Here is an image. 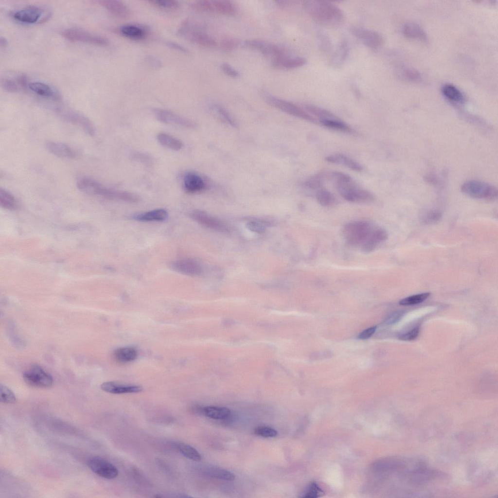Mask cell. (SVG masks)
Instances as JSON below:
<instances>
[{
  "mask_svg": "<svg viewBox=\"0 0 498 498\" xmlns=\"http://www.w3.org/2000/svg\"><path fill=\"white\" fill-rule=\"evenodd\" d=\"M154 113L157 119L163 123L176 124L188 128L196 127V124L193 121L170 111L156 108L154 110Z\"/></svg>",
  "mask_w": 498,
  "mask_h": 498,
  "instance_id": "obj_13",
  "label": "cell"
},
{
  "mask_svg": "<svg viewBox=\"0 0 498 498\" xmlns=\"http://www.w3.org/2000/svg\"><path fill=\"white\" fill-rule=\"evenodd\" d=\"M44 9L39 6L30 5L13 12L11 15L13 18L20 23L33 24L43 22L41 18Z\"/></svg>",
  "mask_w": 498,
  "mask_h": 498,
  "instance_id": "obj_11",
  "label": "cell"
},
{
  "mask_svg": "<svg viewBox=\"0 0 498 498\" xmlns=\"http://www.w3.org/2000/svg\"><path fill=\"white\" fill-rule=\"evenodd\" d=\"M101 389L112 394L138 393L142 390V388L139 385L122 384L115 381L104 382L101 385Z\"/></svg>",
  "mask_w": 498,
  "mask_h": 498,
  "instance_id": "obj_16",
  "label": "cell"
},
{
  "mask_svg": "<svg viewBox=\"0 0 498 498\" xmlns=\"http://www.w3.org/2000/svg\"><path fill=\"white\" fill-rule=\"evenodd\" d=\"M177 450L186 458L196 462L201 460V457L198 451L191 445L182 443H176L174 444Z\"/></svg>",
  "mask_w": 498,
  "mask_h": 498,
  "instance_id": "obj_34",
  "label": "cell"
},
{
  "mask_svg": "<svg viewBox=\"0 0 498 498\" xmlns=\"http://www.w3.org/2000/svg\"><path fill=\"white\" fill-rule=\"evenodd\" d=\"M388 237V233L384 229L374 228L370 236L361 246L362 251L364 253L373 251L380 244L386 240Z\"/></svg>",
  "mask_w": 498,
  "mask_h": 498,
  "instance_id": "obj_15",
  "label": "cell"
},
{
  "mask_svg": "<svg viewBox=\"0 0 498 498\" xmlns=\"http://www.w3.org/2000/svg\"><path fill=\"white\" fill-rule=\"evenodd\" d=\"M45 146L50 153L59 158L73 159L76 156L75 151L64 143L49 141L46 142Z\"/></svg>",
  "mask_w": 498,
  "mask_h": 498,
  "instance_id": "obj_18",
  "label": "cell"
},
{
  "mask_svg": "<svg viewBox=\"0 0 498 498\" xmlns=\"http://www.w3.org/2000/svg\"><path fill=\"white\" fill-rule=\"evenodd\" d=\"M0 401L6 404H13L17 401L16 397L14 392L8 387L0 384Z\"/></svg>",
  "mask_w": 498,
  "mask_h": 498,
  "instance_id": "obj_44",
  "label": "cell"
},
{
  "mask_svg": "<svg viewBox=\"0 0 498 498\" xmlns=\"http://www.w3.org/2000/svg\"><path fill=\"white\" fill-rule=\"evenodd\" d=\"M221 68L224 72L229 76L236 78L239 75V72L227 63H222Z\"/></svg>",
  "mask_w": 498,
  "mask_h": 498,
  "instance_id": "obj_55",
  "label": "cell"
},
{
  "mask_svg": "<svg viewBox=\"0 0 498 498\" xmlns=\"http://www.w3.org/2000/svg\"><path fill=\"white\" fill-rule=\"evenodd\" d=\"M185 33L189 40L200 45L208 47L217 45L216 41L213 37L203 32L190 29L185 30Z\"/></svg>",
  "mask_w": 498,
  "mask_h": 498,
  "instance_id": "obj_22",
  "label": "cell"
},
{
  "mask_svg": "<svg viewBox=\"0 0 498 498\" xmlns=\"http://www.w3.org/2000/svg\"><path fill=\"white\" fill-rule=\"evenodd\" d=\"M183 186L185 191L190 193L201 192L206 188V183L202 178L194 172L185 174L183 178Z\"/></svg>",
  "mask_w": 498,
  "mask_h": 498,
  "instance_id": "obj_19",
  "label": "cell"
},
{
  "mask_svg": "<svg viewBox=\"0 0 498 498\" xmlns=\"http://www.w3.org/2000/svg\"><path fill=\"white\" fill-rule=\"evenodd\" d=\"M25 382L33 387L48 388L53 383L51 375L37 364L32 365L23 374Z\"/></svg>",
  "mask_w": 498,
  "mask_h": 498,
  "instance_id": "obj_6",
  "label": "cell"
},
{
  "mask_svg": "<svg viewBox=\"0 0 498 498\" xmlns=\"http://www.w3.org/2000/svg\"><path fill=\"white\" fill-rule=\"evenodd\" d=\"M241 43L238 39L233 37H226L220 42L221 49L225 51L234 50Z\"/></svg>",
  "mask_w": 498,
  "mask_h": 498,
  "instance_id": "obj_49",
  "label": "cell"
},
{
  "mask_svg": "<svg viewBox=\"0 0 498 498\" xmlns=\"http://www.w3.org/2000/svg\"><path fill=\"white\" fill-rule=\"evenodd\" d=\"M213 12H215L224 15H233L236 13L235 5L230 1L226 0H212Z\"/></svg>",
  "mask_w": 498,
  "mask_h": 498,
  "instance_id": "obj_33",
  "label": "cell"
},
{
  "mask_svg": "<svg viewBox=\"0 0 498 498\" xmlns=\"http://www.w3.org/2000/svg\"><path fill=\"white\" fill-rule=\"evenodd\" d=\"M157 139L161 145L172 150H179L183 146L180 141L166 133L159 134Z\"/></svg>",
  "mask_w": 498,
  "mask_h": 498,
  "instance_id": "obj_36",
  "label": "cell"
},
{
  "mask_svg": "<svg viewBox=\"0 0 498 498\" xmlns=\"http://www.w3.org/2000/svg\"><path fill=\"white\" fill-rule=\"evenodd\" d=\"M304 9L315 21L328 27H338L343 22L344 15L341 9L332 2L323 0H306Z\"/></svg>",
  "mask_w": 498,
  "mask_h": 498,
  "instance_id": "obj_1",
  "label": "cell"
},
{
  "mask_svg": "<svg viewBox=\"0 0 498 498\" xmlns=\"http://www.w3.org/2000/svg\"><path fill=\"white\" fill-rule=\"evenodd\" d=\"M419 327L418 326L413 327L409 330L402 333L399 336V339L402 340H412L414 339L418 335Z\"/></svg>",
  "mask_w": 498,
  "mask_h": 498,
  "instance_id": "obj_52",
  "label": "cell"
},
{
  "mask_svg": "<svg viewBox=\"0 0 498 498\" xmlns=\"http://www.w3.org/2000/svg\"><path fill=\"white\" fill-rule=\"evenodd\" d=\"M1 85L3 89L9 92H16L18 90L16 83L9 79H4L1 82Z\"/></svg>",
  "mask_w": 498,
  "mask_h": 498,
  "instance_id": "obj_54",
  "label": "cell"
},
{
  "mask_svg": "<svg viewBox=\"0 0 498 498\" xmlns=\"http://www.w3.org/2000/svg\"><path fill=\"white\" fill-rule=\"evenodd\" d=\"M203 412L206 416L213 419H225L231 414L228 408L216 406L206 407L203 408Z\"/></svg>",
  "mask_w": 498,
  "mask_h": 498,
  "instance_id": "obj_32",
  "label": "cell"
},
{
  "mask_svg": "<svg viewBox=\"0 0 498 498\" xmlns=\"http://www.w3.org/2000/svg\"><path fill=\"white\" fill-rule=\"evenodd\" d=\"M325 160L330 163L342 165L355 171H361L362 166L352 159L342 154H334L325 158Z\"/></svg>",
  "mask_w": 498,
  "mask_h": 498,
  "instance_id": "obj_23",
  "label": "cell"
},
{
  "mask_svg": "<svg viewBox=\"0 0 498 498\" xmlns=\"http://www.w3.org/2000/svg\"><path fill=\"white\" fill-rule=\"evenodd\" d=\"M28 87L34 93L41 96L54 100L59 98L53 89L45 83L38 81L30 82L28 84Z\"/></svg>",
  "mask_w": 498,
  "mask_h": 498,
  "instance_id": "obj_25",
  "label": "cell"
},
{
  "mask_svg": "<svg viewBox=\"0 0 498 498\" xmlns=\"http://www.w3.org/2000/svg\"><path fill=\"white\" fill-rule=\"evenodd\" d=\"M168 216V212L165 210L158 209L135 215L132 218L141 222H160L164 221Z\"/></svg>",
  "mask_w": 498,
  "mask_h": 498,
  "instance_id": "obj_24",
  "label": "cell"
},
{
  "mask_svg": "<svg viewBox=\"0 0 498 498\" xmlns=\"http://www.w3.org/2000/svg\"><path fill=\"white\" fill-rule=\"evenodd\" d=\"M323 175L318 174L308 178L303 183V186L310 189H318L321 188L323 181Z\"/></svg>",
  "mask_w": 498,
  "mask_h": 498,
  "instance_id": "obj_45",
  "label": "cell"
},
{
  "mask_svg": "<svg viewBox=\"0 0 498 498\" xmlns=\"http://www.w3.org/2000/svg\"><path fill=\"white\" fill-rule=\"evenodd\" d=\"M119 33L127 38L135 40L142 39L146 34L143 28L134 25H127L120 27Z\"/></svg>",
  "mask_w": 498,
  "mask_h": 498,
  "instance_id": "obj_31",
  "label": "cell"
},
{
  "mask_svg": "<svg viewBox=\"0 0 498 498\" xmlns=\"http://www.w3.org/2000/svg\"><path fill=\"white\" fill-rule=\"evenodd\" d=\"M18 81L20 83L22 86H26L27 84V81L26 78L22 75L18 77Z\"/></svg>",
  "mask_w": 498,
  "mask_h": 498,
  "instance_id": "obj_58",
  "label": "cell"
},
{
  "mask_svg": "<svg viewBox=\"0 0 498 498\" xmlns=\"http://www.w3.org/2000/svg\"><path fill=\"white\" fill-rule=\"evenodd\" d=\"M441 92L445 98L453 103H461L464 101L462 92L452 84H444L441 87Z\"/></svg>",
  "mask_w": 498,
  "mask_h": 498,
  "instance_id": "obj_28",
  "label": "cell"
},
{
  "mask_svg": "<svg viewBox=\"0 0 498 498\" xmlns=\"http://www.w3.org/2000/svg\"><path fill=\"white\" fill-rule=\"evenodd\" d=\"M195 221L210 229L221 232H227L228 227L221 221L200 210H195L190 213Z\"/></svg>",
  "mask_w": 498,
  "mask_h": 498,
  "instance_id": "obj_12",
  "label": "cell"
},
{
  "mask_svg": "<svg viewBox=\"0 0 498 498\" xmlns=\"http://www.w3.org/2000/svg\"><path fill=\"white\" fill-rule=\"evenodd\" d=\"M318 35L319 42L321 49L324 51L329 50L331 48V42L329 36L322 32L319 33Z\"/></svg>",
  "mask_w": 498,
  "mask_h": 498,
  "instance_id": "obj_53",
  "label": "cell"
},
{
  "mask_svg": "<svg viewBox=\"0 0 498 498\" xmlns=\"http://www.w3.org/2000/svg\"><path fill=\"white\" fill-rule=\"evenodd\" d=\"M324 494L321 489L315 482L310 483L305 490L302 497L317 498Z\"/></svg>",
  "mask_w": 498,
  "mask_h": 498,
  "instance_id": "obj_47",
  "label": "cell"
},
{
  "mask_svg": "<svg viewBox=\"0 0 498 498\" xmlns=\"http://www.w3.org/2000/svg\"><path fill=\"white\" fill-rule=\"evenodd\" d=\"M0 205L1 207L6 209H14L17 206V201L10 193L5 189L0 188Z\"/></svg>",
  "mask_w": 498,
  "mask_h": 498,
  "instance_id": "obj_41",
  "label": "cell"
},
{
  "mask_svg": "<svg viewBox=\"0 0 498 498\" xmlns=\"http://www.w3.org/2000/svg\"><path fill=\"white\" fill-rule=\"evenodd\" d=\"M7 44V40L2 36L0 38V44L1 47H5Z\"/></svg>",
  "mask_w": 498,
  "mask_h": 498,
  "instance_id": "obj_59",
  "label": "cell"
},
{
  "mask_svg": "<svg viewBox=\"0 0 498 498\" xmlns=\"http://www.w3.org/2000/svg\"><path fill=\"white\" fill-rule=\"evenodd\" d=\"M402 32L406 37L426 42L428 39L427 33L418 23L409 21L406 22L402 26Z\"/></svg>",
  "mask_w": 498,
  "mask_h": 498,
  "instance_id": "obj_20",
  "label": "cell"
},
{
  "mask_svg": "<svg viewBox=\"0 0 498 498\" xmlns=\"http://www.w3.org/2000/svg\"><path fill=\"white\" fill-rule=\"evenodd\" d=\"M206 471L208 475L225 480L232 481L235 478L234 475L231 472L220 468H210Z\"/></svg>",
  "mask_w": 498,
  "mask_h": 498,
  "instance_id": "obj_42",
  "label": "cell"
},
{
  "mask_svg": "<svg viewBox=\"0 0 498 498\" xmlns=\"http://www.w3.org/2000/svg\"><path fill=\"white\" fill-rule=\"evenodd\" d=\"M149 2L157 7L169 9H175L179 6L178 2L174 0H153Z\"/></svg>",
  "mask_w": 498,
  "mask_h": 498,
  "instance_id": "obj_50",
  "label": "cell"
},
{
  "mask_svg": "<svg viewBox=\"0 0 498 498\" xmlns=\"http://www.w3.org/2000/svg\"><path fill=\"white\" fill-rule=\"evenodd\" d=\"M408 479L410 483L419 484L431 480L440 476L439 472L429 469L418 468L409 472Z\"/></svg>",
  "mask_w": 498,
  "mask_h": 498,
  "instance_id": "obj_17",
  "label": "cell"
},
{
  "mask_svg": "<svg viewBox=\"0 0 498 498\" xmlns=\"http://www.w3.org/2000/svg\"><path fill=\"white\" fill-rule=\"evenodd\" d=\"M306 59L302 57H289V56L278 58L271 61L272 65L276 68L291 69L304 65Z\"/></svg>",
  "mask_w": 498,
  "mask_h": 498,
  "instance_id": "obj_26",
  "label": "cell"
},
{
  "mask_svg": "<svg viewBox=\"0 0 498 498\" xmlns=\"http://www.w3.org/2000/svg\"><path fill=\"white\" fill-rule=\"evenodd\" d=\"M442 213L439 210L432 209L427 210L423 213L420 216V219L423 224L426 225H431L435 224L442 218Z\"/></svg>",
  "mask_w": 498,
  "mask_h": 498,
  "instance_id": "obj_40",
  "label": "cell"
},
{
  "mask_svg": "<svg viewBox=\"0 0 498 498\" xmlns=\"http://www.w3.org/2000/svg\"><path fill=\"white\" fill-rule=\"evenodd\" d=\"M170 267L174 271L189 276L199 275L202 271L200 265L190 258H183L172 262Z\"/></svg>",
  "mask_w": 498,
  "mask_h": 498,
  "instance_id": "obj_14",
  "label": "cell"
},
{
  "mask_svg": "<svg viewBox=\"0 0 498 498\" xmlns=\"http://www.w3.org/2000/svg\"><path fill=\"white\" fill-rule=\"evenodd\" d=\"M265 99L269 104L289 115L312 123L317 122L315 118L303 109L291 102L269 94L266 95Z\"/></svg>",
  "mask_w": 498,
  "mask_h": 498,
  "instance_id": "obj_7",
  "label": "cell"
},
{
  "mask_svg": "<svg viewBox=\"0 0 498 498\" xmlns=\"http://www.w3.org/2000/svg\"><path fill=\"white\" fill-rule=\"evenodd\" d=\"M87 464L92 472L102 478L113 479L118 475V470L116 466L100 457L90 458Z\"/></svg>",
  "mask_w": 498,
  "mask_h": 498,
  "instance_id": "obj_10",
  "label": "cell"
},
{
  "mask_svg": "<svg viewBox=\"0 0 498 498\" xmlns=\"http://www.w3.org/2000/svg\"><path fill=\"white\" fill-rule=\"evenodd\" d=\"M76 186L83 193L101 196L109 199L118 200L129 203H136L140 200L139 196L135 194L107 187L94 179L87 177L78 178L76 181Z\"/></svg>",
  "mask_w": 498,
  "mask_h": 498,
  "instance_id": "obj_2",
  "label": "cell"
},
{
  "mask_svg": "<svg viewBox=\"0 0 498 498\" xmlns=\"http://www.w3.org/2000/svg\"><path fill=\"white\" fill-rule=\"evenodd\" d=\"M335 185L339 195L348 201L368 203L374 199L372 193L356 185L352 178L335 181Z\"/></svg>",
  "mask_w": 498,
  "mask_h": 498,
  "instance_id": "obj_4",
  "label": "cell"
},
{
  "mask_svg": "<svg viewBox=\"0 0 498 498\" xmlns=\"http://www.w3.org/2000/svg\"><path fill=\"white\" fill-rule=\"evenodd\" d=\"M113 356L117 361L125 363L135 360L137 358L138 353L133 347H124L115 350L113 353Z\"/></svg>",
  "mask_w": 498,
  "mask_h": 498,
  "instance_id": "obj_29",
  "label": "cell"
},
{
  "mask_svg": "<svg viewBox=\"0 0 498 498\" xmlns=\"http://www.w3.org/2000/svg\"><path fill=\"white\" fill-rule=\"evenodd\" d=\"M401 311H395L386 317L384 321V323L387 325L392 324L397 322L402 316Z\"/></svg>",
  "mask_w": 498,
  "mask_h": 498,
  "instance_id": "obj_56",
  "label": "cell"
},
{
  "mask_svg": "<svg viewBox=\"0 0 498 498\" xmlns=\"http://www.w3.org/2000/svg\"><path fill=\"white\" fill-rule=\"evenodd\" d=\"M319 122L324 126L334 130L347 132L352 131L348 125L338 118L319 120Z\"/></svg>",
  "mask_w": 498,
  "mask_h": 498,
  "instance_id": "obj_37",
  "label": "cell"
},
{
  "mask_svg": "<svg viewBox=\"0 0 498 498\" xmlns=\"http://www.w3.org/2000/svg\"><path fill=\"white\" fill-rule=\"evenodd\" d=\"M61 35L67 39L99 46H106L108 40L102 36L77 28H67L61 32Z\"/></svg>",
  "mask_w": 498,
  "mask_h": 498,
  "instance_id": "obj_8",
  "label": "cell"
},
{
  "mask_svg": "<svg viewBox=\"0 0 498 498\" xmlns=\"http://www.w3.org/2000/svg\"><path fill=\"white\" fill-rule=\"evenodd\" d=\"M430 295V293L425 292L410 296L400 300L399 303L401 305H414L424 302Z\"/></svg>",
  "mask_w": 498,
  "mask_h": 498,
  "instance_id": "obj_43",
  "label": "cell"
},
{
  "mask_svg": "<svg viewBox=\"0 0 498 498\" xmlns=\"http://www.w3.org/2000/svg\"><path fill=\"white\" fill-rule=\"evenodd\" d=\"M377 326H374L362 331L358 336L360 339L365 340L370 338L375 332Z\"/></svg>",
  "mask_w": 498,
  "mask_h": 498,
  "instance_id": "obj_57",
  "label": "cell"
},
{
  "mask_svg": "<svg viewBox=\"0 0 498 498\" xmlns=\"http://www.w3.org/2000/svg\"><path fill=\"white\" fill-rule=\"evenodd\" d=\"M212 111L220 119L225 123L234 126L235 123L228 112L222 107L218 105H214L212 107Z\"/></svg>",
  "mask_w": 498,
  "mask_h": 498,
  "instance_id": "obj_46",
  "label": "cell"
},
{
  "mask_svg": "<svg viewBox=\"0 0 498 498\" xmlns=\"http://www.w3.org/2000/svg\"><path fill=\"white\" fill-rule=\"evenodd\" d=\"M266 225V222L257 219L251 220L248 223V226L250 230L259 233L265 230Z\"/></svg>",
  "mask_w": 498,
  "mask_h": 498,
  "instance_id": "obj_51",
  "label": "cell"
},
{
  "mask_svg": "<svg viewBox=\"0 0 498 498\" xmlns=\"http://www.w3.org/2000/svg\"><path fill=\"white\" fill-rule=\"evenodd\" d=\"M254 433L258 436L265 438H271L276 437L278 432L274 428L267 426H258L254 430Z\"/></svg>",
  "mask_w": 498,
  "mask_h": 498,
  "instance_id": "obj_48",
  "label": "cell"
},
{
  "mask_svg": "<svg viewBox=\"0 0 498 498\" xmlns=\"http://www.w3.org/2000/svg\"><path fill=\"white\" fill-rule=\"evenodd\" d=\"M302 107L308 113L318 118L319 120L338 118L329 111L312 105L305 104Z\"/></svg>",
  "mask_w": 498,
  "mask_h": 498,
  "instance_id": "obj_35",
  "label": "cell"
},
{
  "mask_svg": "<svg viewBox=\"0 0 498 498\" xmlns=\"http://www.w3.org/2000/svg\"><path fill=\"white\" fill-rule=\"evenodd\" d=\"M396 73L402 79L411 82H418L421 80V73L416 69L406 65H401L396 69Z\"/></svg>",
  "mask_w": 498,
  "mask_h": 498,
  "instance_id": "obj_30",
  "label": "cell"
},
{
  "mask_svg": "<svg viewBox=\"0 0 498 498\" xmlns=\"http://www.w3.org/2000/svg\"><path fill=\"white\" fill-rule=\"evenodd\" d=\"M113 15L121 18L127 17L129 10L122 1L117 0H102L98 1Z\"/></svg>",
  "mask_w": 498,
  "mask_h": 498,
  "instance_id": "obj_21",
  "label": "cell"
},
{
  "mask_svg": "<svg viewBox=\"0 0 498 498\" xmlns=\"http://www.w3.org/2000/svg\"><path fill=\"white\" fill-rule=\"evenodd\" d=\"M65 117L70 122H72L82 128L87 133L93 135L95 129L92 124L84 116L74 112L65 113Z\"/></svg>",
  "mask_w": 498,
  "mask_h": 498,
  "instance_id": "obj_27",
  "label": "cell"
},
{
  "mask_svg": "<svg viewBox=\"0 0 498 498\" xmlns=\"http://www.w3.org/2000/svg\"><path fill=\"white\" fill-rule=\"evenodd\" d=\"M461 191L467 196L478 199L493 200L498 196L497 189L484 182L477 180L467 181L461 186Z\"/></svg>",
  "mask_w": 498,
  "mask_h": 498,
  "instance_id": "obj_5",
  "label": "cell"
},
{
  "mask_svg": "<svg viewBox=\"0 0 498 498\" xmlns=\"http://www.w3.org/2000/svg\"><path fill=\"white\" fill-rule=\"evenodd\" d=\"M350 32L369 48L377 49L383 43L382 36L376 31L361 26H353L350 28Z\"/></svg>",
  "mask_w": 498,
  "mask_h": 498,
  "instance_id": "obj_9",
  "label": "cell"
},
{
  "mask_svg": "<svg viewBox=\"0 0 498 498\" xmlns=\"http://www.w3.org/2000/svg\"><path fill=\"white\" fill-rule=\"evenodd\" d=\"M349 52L347 42L342 41L338 45L332 59V63L335 66H339L345 61Z\"/></svg>",
  "mask_w": 498,
  "mask_h": 498,
  "instance_id": "obj_38",
  "label": "cell"
},
{
  "mask_svg": "<svg viewBox=\"0 0 498 498\" xmlns=\"http://www.w3.org/2000/svg\"><path fill=\"white\" fill-rule=\"evenodd\" d=\"M318 203L322 206H330L336 202V198L329 191L320 189L318 190L316 195Z\"/></svg>",
  "mask_w": 498,
  "mask_h": 498,
  "instance_id": "obj_39",
  "label": "cell"
},
{
  "mask_svg": "<svg viewBox=\"0 0 498 498\" xmlns=\"http://www.w3.org/2000/svg\"><path fill=\"white\" fill-rule=\"evenodd\" d=\"M374 227L364 220L349 222L344 227L342 233L346 242L353 246H361L372 232Z\"/></svg>",
  "mask_w": 498,
  "mask_h": 498,
  "instance_id": "obj_3",
  "label": "cell"
}]
</instances>
